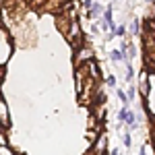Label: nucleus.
I'll list each match as a JSON object with an SVG mask.
<instances>
[{"mask_svg": "<svg viewBox=\"0 0 155 155\" xmlns=\"http://www.w3.org/2000/svg\"><path fill=\"white\" fill-rule=\"evenodd\" d=\"M147 2H153V0H147Z\"/></svg>", "mask_w": 155, "mask_h": 155, "instance_id": "obj_16", "label": "nucleus"}, {"mask_svg": "<svg viewBox=\"0 0 155 155\" xmlns=\"http://www.w3.org/2000/svg\"><path fill=\"white\" fill-rule=\"evenodd\" d=\"M106 83L110 85V87H114V85H116V77H114V74H110V77L106 79Z\"/></svg>", "mask_w": 155, "mask_h": 155, "instance_id": "obj_11", "label": "nucleus"}, {"mask_svg": "<svg viewBox=\"0 0 155 155\" xmlns=\"http://www.w3.org/2000/svg\"><path fill=\"white\" fill-rule=\"evenodd\" d=\"M122 143H124V147H126V149L132 145V139H130V134H128V132H126V134H122Z\"/></svg>", "mask_w": 155, "mask_h": 155, "instance_id": "obj_8", "label": "nucleus"}, {"mask_svg": "<svg viewBox=\"0 0 155 155\" xmlns=\"http://www.w3.org/2000/svg\"><path fill=\"white\" fill-rule=\"evenodd\" d=\"M0 155H11V149L4 147V145H0Z\"/></svg>", "mask_w": 155, "mask_h": 155, "instance_id": "obj_12", "label": "nucleus"}, {"mask_svg": "<svg viewBox=\"0 0 155 155\" xmlns=\"http://www.w3.org/2000/svg\"><path fill=\"white\" fill-rule=\"evenodd\" d=\"M118 120H120V124H128L130 128H137V118H134V114H132V112H130L126 106L120 110Z\"/></svg>", "mask_w": 155, "mask_h": 155, "instance_id": "obj_1", "label": "nucleus"}, {"mask_svg": "<svg viewBox=\"0 0 155 155\" xmlns=\"http://www.w3.org/2000/svg\"><path fill=\"white\" fill-rule=\"evenodd\" d=\"M8 124V107L2 99V93H0V128H4Z\"/></svg>", "mask_w": 155, "mask_h": 155, "instance_id": "obj_2", "label": "nucleus"}, {"mask_svg": "<svg viewBox=\"0 0 155 155\" xmlns=\"http://www.w3.org/2000/svg\"><path fill=\"white\" fill-rule=\"evenodd\" d=\"M141 93L143 95H149V74H141Z\"/></svg>", "mask_w": 155, "mask_h": 155, "instance_id": "obj_4", "label": "nucleus"}, {"mask_svg": "<svg viewBox=\"0 0 155 155\" xmlns=\"http://www.w3.org/2000/svg\"><path fill=\"white\" fill-rule=\"evenodd\" d=\"M101 4H97V2H93L91 6H89V19H95V17H99L101 15Z\"/></svg>", "mask_w": 155, "mask_h": 155, "instance_id": "obj_3", "label": "nucleus"}, {"mask_svg": "<svg viewBox=\"0 0 155 155\" xmlns=\"http://www.w3.org/2000/svg\"><path fill=\"white\" fill-rule=\"evenodd\" d=\"M118 97H120V101H122V104H128V101H130V99H128V95H126L124 91H118Z\"/></svg>", "mask_w": 155, "mask_h": 155, "instance_id": "obj_10", "label": "nucleus"}, {"mask_svg": "<svg viewBox=\"0 0 155 155\" xmlns=\"http://www.w3.org/2000/svg\"><path fill=\"white\" fill-rule=\"evenodd\" d=\"M89 56H91V52H89L87 48H85V50H81V56H79V62H81V60H87Z\"/></svg>", "mask_w": 155, "mask_h": 155, "instance_id": "obj_9", "label": "nucleus"}, {"mask_svg": "<svg viewBox=\"0 0 155 155\" xmlns=\"http://www.w3.org/2000/svg\"><path fill=\"white\" fill-rule=\"evenodd\" d=\"M153 143H155V122H153Z\"/></svg>", "mask_w": 155, "mask_h": 155, "instance_id": "obj_14", "label": "nucleus"}, {"mask_svg": "<svg viewBox=\"0 0 155 155\" xmlns=\"http://www.w3.org/2000/svg\"><path fill=\"white\" fill-rule=\"evenodd\" d=\"M106 151V137H101V141L93 147V153H104Z\"/></svg>", "mask_w": 155, "mask_h": 155, "instance_id": "obj_6", "label": "nucleus"}, {"mask_svg": "<svg viewBox=\"0 0 155 155\" xmlns=\"http://www.w3.org/2000/svg\"><path fill=\"white\" fill-rule=\"evenodd\" d=\"M132 77H134V71H132L130 62L126 60V71H124V79H126V81H132Z\"/></svg>", "mask_w": 155, "mask_h": 155, "instance_id": "obj_7", "label": "nucleus"}, {"mask_svg": "<svg viewBox=\"0 0 155 155\" xmlns=\"http://www.w3.org/2000/svg\"><path fill=\"white\" fill-rule=\"evenodd\" d=\"M2 77H4V72H2V68H0V81H2Z\"/></svg>", "mask_w": 155, "mask_h": 155, "instance_id": "obj_15", "label": "nucleus"}, {"mask_svg": "<svg viewBox=\"0 0 155 155\" xmlns=\"http://www.w3.org/2000/svg\"><path fill=\"white\" fill-rule=\"evenodd\" d=\"M110 58L114 60V62H120V60H124V52L122 50H112L110 52Z\"/></svg>", "mask_w": 155, "mask_h": 155, "instance_id": "obj_5", "label": "nucleus"}, {"mask_svg": "<svg viewBox=\"0 0 155 155\" xmlns=\"http://www.w3.org/2000/svg\"><path fill=\"white\" fill-rule=\"evenodd\" d=\"M132 33H139V21H132Z\"/></svg>", "mask_w": 155, "mask_h": 155, "instance_id": "obj_13", "label": "nucleus"}]
</instances>
